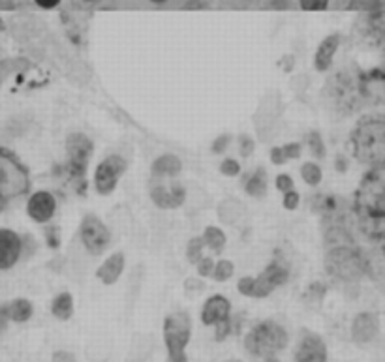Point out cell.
<instances>
[{
	"label": "cell",
	"mask_w": 385,
	"mask_h": 362,
	"mask_svg": "<svg viewBox=\"0 0 385 362\" xmlns=\"http://www.w3.org/2000/svg\"><path fill=\"white\" fill-rule=\"evenodd\" d=\"M231 362H239V361H231Z\"/></svg>",
	"instance_id": "47"
},
{
	"label": "cell",
	"mask_w": 385,
	"mask_h": 362,
	"mask_svg": "<svg viewBox=\"0 0 385 362\" xmlns=\"http://www.w3.org/2000/svg\"><path fill=\"white\" fill-rule=\"evenodd\" d=\"M242 212H244V207H242L241 203L235 201V199H226L220 205V209H218V218L224 223H235L242 216Z\"/></svg>",
	"instance_id": "23"
},
{
	"label": "cell",
	"mask_w": 385,
	"mask_h": 362,
	"mask_svg": "<svg viewBox=\"0 0 385 362\" xmlns=\"http://www.w3.org/2000/svg\"><path fill=\"white\" fill-rule=\"evenodd\" d=\"M355 212L370 223L385 220V164L363 177L355 191Z\"/></svg>",
	"instance_id": "2"
},
{
	"label": "cell",
	"mask_w": 385,
	"mask_h": 362,
	"mask_svg": "<svg viewBox=\"0 0 385 362\" xmlns=\"http://www.w3.org/2000/svg\"><path fill=\"white\" fill-rule=\"evenodd\" d=\"M244 345L250 355L271 359L288 345V332L276 321H263L249 332Z\"/></svg>",
	"instance_id": "4"
},
{
	"label": "cell",
	"mask_w": 385,
	"mask_h": 362,
	"mask_svg": "<svg viewBox=\"0 0 385 362\" xmlns=\"http://www.w3.org/2000/svg\"><path fill=\"white\" fill-rule=\"evenodd\" d=\"M231 331V325H230V320L224 321V323H218L217 325V340L218 342H222L228 334H230Z\"/></svg>",
	"instance_id": "40"
},
{
	"label": "cell",
	"mask_w": 385,
	"mask_h": 362,
	"mask_svg": "<svg viewBox=\"0 0 385 362\" xmlns=\"http://www.w3.org/2000/svg\"><path fill=\"white\" fill-rule=\"evenodd\" d=\"M126 167H128V164L118 154H111L104 162H100V166L96 167V173H94V186H96L98 194L109 196L117 188L118 178L125 175Z\"/></svg>",
	"instance_id": "9"
},
{
	"label": "cell",
	"mask_w": 385,
	"mask_h": 362,
	"mask_svg": "<svg viewBox=\"0 0 385 362\" xmlns=\"http://www.w3.org/2000/svg\"><path fill=\"white\" fill-rule=\"evenodd\" d=\"M58 231H56V228H49L47 229V242H49V246H53V248H56L58 246Z\"/></svg>",
	"instance_id": "42"
},
{
	"label": "cell",
	"mask_w": 385,
	"mask_h": 362,
	"mask_svg": "<svg viewBox=\"0 0 385 362\" xmlns=\"http://www.w3.org/2000/svg\"><path fill=\"white\" fill-rule=\"evenodd\" d=\"M53 362H75V356L68 351H56L53 355Z\"/></svg>",
	"instance_id": "41"
},
{
	"label": "cell",
	"mask_w": 385,
	"mask_h": 362,
	"mask_svg": "<svg viewBox=\"0 0 385 362\" xmlns=\"http://www.w3.org/2000/svg\"><path fill=\"white\" fill-rule=\"evenodd\" d=\"M228 145H230V135H220L217 141L212 143V152H224L226 148H228Z\"/></svg>",
	"instance_id": "39"
},
{
	"label": "cell",
	"mask_w": 385,
	"mask_h": 362,
	"mask_svg": "<svg viewBox=\"0 0 385 362\" xmlns=\"http://www.w3.org/2000/svg\"><path fill=\"white\" fill-rule=\"evenodd\" d=\"M220 171L228 175V177H237L239 173H241V166H239V162L233 160V158H226L222 162V166H220Z\"/></svg>",
	"instance_id": "30"
},
{
	"label": "cell",
	"mask_w": 385,
	"mask_h": 362,
	"mask_svg": "<svg viewBox=\"0 0 385 362\" xmlns=\"http://www.w3.org/2000/svg\"><path fill=\"white\" fill-rule=\"evenodd\" d=\"M38 6L45 8V10H51V8H55L61 0H34Z\"/></svg>",
	"instance_id": "43"
},
{
	"label": "cell",
	"mask_w": 385,
	"mask_h": 362,
	"mask_svg": "<svg viewBox=\"0 0 385 362\" xmlns=\"http://www.w3.org/2000/svg\"><path fill=\"white\" fill-rule=\"evenodd\" d=\"M378 6L379 0H352V4H349L352 10H365V12L376 10Z\"/></svg>",
	"instance_id": "31"
},
{
	"label": "cell",
	"mask_w": 385,
	"mask_h": 362,
	"mask_svg": "<svg viewBox=\"0 0 385 362\" xmlns=\"http://www.w3.org/2000/svg\"><path fill=\"white\" fill-rule=\"evenodd\" d=\"M56 212V199L51 191H34L26 201V214L36 223H47Z\"/></svg>",
	"instance_id": "11"
},
{
	"label": "cell",
	"mask_w": 385,
	"mask_h": 362,
	"mask_svg": "<svg viewBox=\"0 0 385 362\" xmlns=\"http://www.w3.org/2000/svg\"><path fill=\"white\" fill-rule=\"evenodd\" d=\"M293 178L290 177V175H278V177H276V188H278L280 191H284V194H286V191H292L293 190Z\"/></svg>",
	"instance_id": "35"
},
{
	"label": "cell",
	"mask_w": 385,
	"mask_h": 362,
	"mask_svg": "<svg viewBox=\"0 0 385 362\" xmlns=\"http://www.w3.org/2000/svg\"><path fill=\"white\" fill-rule=\"evenodd\" d=\"M325 270L333 278L352 282L365 272V261L361 258V253L354 250L352 246H335L325 255Z\"/></svg>",
	"instance_id": "5"
},
{
	"label": "cell",
	"mask_w": 385,
	"mask_h": 362,
	"mask_svg": "<svg viewBox=\"0 0 385 362\" xmlns=\"http://www.w3.org/2000/svg\"><path fill=\"white\" fill-rule=\"evenodd\" d=\"M233 263L228 261V259H222V261H218L214 265V270H212V278L217 280V282H226V280H230L233 276Z\"/></svg>",
	"instance_id": "26"
},
{
	"label": "cell",
	"mask_w": 385,
	"mask_h": 362,
	"mask_svg": "<svg viewBox=\"0 0 385 362\" xmlns=\"http://www.w3.org/2000/svg\"><path fill=\"white\" fill-rule=\"evenodd\" d=\"M230 313H231L230 301L222 295H214L205 302L203 312H201V321H203V325L217 326L218 323H224V321L230 320Z\"/></svg>",
	"instance_id": "15"
},
{
	"label": "cell",
	"mask_w": 385,
	"mask_h": 362,
	"mask_svg": "<svg viewBox=\"0 0 385 362\" xmlns=\"http://www.w3.org/2000/svg\"><path fill=\"white\" fill-rule=\"evenodd\" d=\"M239 147H241L242 156H250L254 152V139H250L249 135H242L239 137Z\"/></svg>",
	"instance_id": "36"
},
{
	"label": "cell",
	"mask_w": 385,
	"mask_h": 362,
	"mask_svg": "<svg viewBox=\"0 0 385 362\" xmlns=\"http://www.w3.org/2000/svg\"><path fill=\"white\" fill-rule=\"evenodd\" d=\"M203 248H205V242H203V237H198V239H192L188 242V259L192 263H198L199 259L203 258Z\"/></svg>",
	"instance_id": "27"
},
{
	"label": "cell",
	"mask_w": 385,
	"mask_h": 362,
	"mask_svg": "<svg viewBox=\"0 0 385 362\" xmlns=\"http://www.w3.org/2000/svg\"><path fill=\"white\" fill-rule=\"evenodd\" d=\"M79 235L83 246H85L87 252L93 253V255H102V253L107 250L109 242H111V233H109V229L104 226V221L93 214L83 218L79 228Z\"/></svg>",
	"instance_id": "8"
},
{
	"label": "cell",
	"mask_w": 385,
	"mask_h": 362,
	"mask_svg": "<svg viewBox=\"0 0 385 362\" xmlns=\"http://www.w3.org/2000/svg\"><path fill=\"white\" fill-rule=\"evenodd\" d=\"M203 242L205 246H209L212 252L220 253L224 250L226 246V235L222 229L218 228H207L205 233H203Z\"/></svg>",
	"instance_id": "24"
},
{
	"label": "cell",
	"mask_w": 385,
	"mask_h": 362,
	"mask_svg": "<svg viewBox=\"0 0 385 362\" xmlns=\"http://www.w3.org/2000/svg\"><path fill=\"white\" fill-rule=\"evenodd\" d=\"M308 145H311V150L316 154L317 158H323V156H325V145H323L322 137H320L317 132L308 135Z\"/></svg>",
	"instance_id": "29"
},
{
	"label": "cell",
	"mask_w": 385,
	"mask_h": 362,
	"mask_svg": "<svg viewBox=\"0 0 385 362\" xmlns=\"http://www.w3.org/2000/svg\"><path fill=\"white\" fill-rule=\"evenodd\" d=\"M271 162H273L274 166H284L288 162L286 154H284V148L274 147L273 150H271Z\"/></svg>",
	"instance_id": "37"
},
{
	"label": "cell",
	"mask_w": 385,
	"mask_h": 362,
	"mask_svg": "<svg viewBox=\"0 0 385 362\" xmlns=\"http://www.w3.org/2000/svg\"><path fill=\"white\" fill-rule=\"evenodd\" d=\"M301 177H303V180H305L308 186H317L322 182L323 175L317 164H314V162H306V164H303V167H301Z\"/></svg>",
	"instance_id": "25"
},
{
	"label": "cell",
	"mask_w": 385,
	"mask_h": 362,
	"mask_svg": "<svg viewBox=\"0 0 385 362\" xmlns=\"http://www.w3.org/2000/svg\"><path fill=\"white\" fill-rule=\"evenodd\" d=\"M23 64V61H2L0 62V85L10 77V75Z\"/></svg>",
	"instance_id": "28"
},
{
	"label": "cell",
	"mask_w": 385,
	"mask_h": 362,
	"mask_svg": "<svg viewBox=\"0 0 385 362\" xmlns=\"http://www.w3.org/2000/svg\"><path fill=\"white\" fill-rule=\"evenodd\" d=\"M286 282L288 269L282 263H278V261H273L258 278H241L239 283H237V288H239L242 295L252 297V299H263V297H269L274 289L284 285Z\"/></svg>",
	"instance_id": "7"
},
{
	"label": "cell",
	"mask_w": 385,
	"mask_h": 362,
	"mask_svg": "<svg viewBox=\"0 0 385 362\" xmlns=\"http://www.w3.org/2000/svg\"><path fill=\"white\" fill-rule=\"evenodd\" d=\"M340 45V36L338 34H333V36H327L320 43V47L316 51V56H314V66H316L317 72H327L329 66L333 64V56H335L336 49Z\"/></svg>",
	"instance_id": "17"
},
{
	"label": "cell",
	"mask_w": 385,
	"mask_h": 362,
	"mask_svg": "<svg viewBox=\"0 0 385 362\" xmlns=\"http://www.w3.org/2000/svg\"><path fill=\"white\" fill-rule=\"evenodd\" d=\"M295 362H327V347L317 334L306 332L295 353Z\"/></svg>",
	"instance_id": "14"
},
{
	"label": "cell",
	"mask_w": 385,
	"mask_h": 362,
	"mask_svg": "<svg viewBox=\"0 0 385 362\" xmlns=\"http://www.w3.org/2000/svg\"><path fill=\"white\" fill-rule=\"evenodd\" d=\"M87 2H93V0H87Z\"/></svg>",
	"instance_id": "46"
},
{
	"label": "cell",
	"mask_w": 385,
	"mask_h": 362,
	"mask_svg": "<svg viewBox=\"0 0 385 362\" xmlns=\"http://www.w3.org/2000/svg\"><path fill=\"white\" fill-rule=\"evenodd\" d=\"M299 201H301V197H299V194L295 190L292 191H286L284 194V209L288 210H295L299 207Z\"/></svg>",
	"instance_id": "33"
},
{
	"label": "cell",
	"mask_w": 385,
	"mask_h": 362,
	"mask_svg": "<svg viewBox=\"0 0 385 362\" xmlns=\"http://www.w3.org/2000/svg\"><path fill=\"white\" fill-rule=\"evenodd\" d=\"M354 156L365 166L385 164V115H368L361 118L352 132Z\"/></svg>",
	"instance_id": "1"
},
{
	"label": "cell",
	"mask_w": 385,
	"mask_h": 362,
	"mask_svg": "<svg viewBox=\"0 0 385 362\" xmlns=\"http://www.w3.org/2000/svg\"><path fill=\"white\" fill-rule=\"evenodd\" d=\"M23 253V239L13 229L0 228V270L12 269Z\"/></svg>",
	"instance_id": "12"
},
{
	"label": "cell",
	"mask_w": 385,
	"mask_h": 362,
	"mask_svg": "<svg viewBox=\"0 0 385 362\" xmlns=\"http://www.w3.org/2000/svg\"><path fill=\"white\" fill-rule=\"evenodd\" d=\"M32 312H34V308H32V302L26 301V299H15L13 302H10V306L6 308L8 317L15 323H25L32 317Z\"/></svg>",
	"instance_id": "21"
},
{
	"label": "cell",
	"mask_w": 385,
	"mask_h": 362,
	"mask_svg": "<svg viewBox=\"0 0 385 362\" xmlns=\"http://www.w3.org/2000/svg\"><path fill=\"white\" fill-rule=\"evenodd\" d=\"M327 2L329 0H301V6L306 12H320V10L327 8Z\"/></svg>",
	"instance_id": "32"
},
{
	"label": "cell",
	"mask_w": 385,
	"mask_h": 362,
	"mask_svg": "<svg viewBox=\"0 0 385 362\" xmlns=\"http://www.w3.org/2000/svg\"><path fill=\"white\" fill-rule=\"evenodd\" d=\"M192 334V321L184 312L171 313L164 323V340L168 347L169 362H187V345Z\"/></svg>",
	"instance_id": "6"
},
{
	"label": "cell",
	"mask_w": 385,
	"mask_h": 362,
	"mask_svg": "<svg viewBox=\"0 0 385 362\" xmlns=\"http://www.w3.org/2000/svg\"><path fill=\"white\" fill-rule=\"evenodd\" d=\"M150 199L160 209H177L187 199V190L177 182H171L169 186L152 184L150 186Z\"/></svg>",
	"instance_id": "13"
},
{
	"label": "cell",
	"mask_w": 385,
	"mask_h": 362,
	"mask_svg": "<svg viewBox=\"0 0 385 362\" xmlns=\"http://www.w3.org/2000/svg\"><path fill=\"white\" fill-rule=\"evenodd\" d=\"M31 190V175L25 164L17 156L0 147V212L8 209V205L29 194Z\"/></svg>",
	"instance_id": "3"
},
{
	"label": "cell",
	"mask_w": 385,
	"mask_h": 362,
	"mask_svg": "<svg viewBox=\"0 0 385 362\" xmlns=\"http://www.w3.org/2000/svg\"><path fill=\"white\" fill-rule=\"evenodd\" d=\"M379 323L374 313H359L352 325V336L357 344H368L378 334Z\"/></svg>",
	"instance_id": "16"
},
{
	"label": "cell",
	"mask_w": 385,
	"mask_h": 362,
	"mask_svg": "<svg viewBox=\"0 0 385 362\" xmlns=\"http://www.w3.org/2000/svg\"><path fill=\"white\" fill-rule=\"evenodd\" d=\"M282 148H284V154H286L288 160L301 156V145H299V143H288V145H284Z\"/></svg>",
	"instance_id": "38"
},
{
	"label": "cell",
	"mask_w": 385,
	"mask_h": 362,
	"mask_svg": "<svg viewBox=\"0 0 385 362\" xmlns=\"http://www.w3.org/2000/svg\"><path fill=\"white\" fill-rule=\"evenodd\" d=\"M267 362H278V361H276V359H273V356H271V359H267Z\"/></svg>",
	"instance_id": "45"
},
{
	"label": "cell",
	"mask_w": 385,
	"mask_h": 362,
	"mask_svg": "<svg viewBox=\"0 0 385 362\" xmlns=\"http://www.w3.org/2000/svg\"><path fill=\"white\" fill-rule=\"evenodd\" d=\"M244 188H246V194L256 199L267 196V173H265V169H258L256 173H252Z\"/></svg>",
	"instance_id": "20"
},
{
	"label": "cell",
	"mask_w": 385,
	"mask_h": 362,
	"mask_svg": "<svg viewBox=\"0 0 385 362\" xmlns=\"http://www.w3.org/2000/svg\"><path fill=\"white\" fill-rule=\"evenodd\" d=\"M152 2H156V4H162V2H166V0H152Z\"/></svg>",
	"instance_id": "44"
},
{
	"label": "cell",
	"mask_w": 385,
	"mask_h": 362,
	"mask_svg": "<svg viewBox=\"0 0 385 362\" xmlns=\"http://www.w3.org/2000/svg\"><path fill=\"white\" fill-rule=\"evenodd\" d=\"M180 160L175 154H164L152 164V177L155 178H173L180 173Z\"/></svg>",
	"instance_id": "19"
},
{
	"label": "cell",
	"mask_w": 385,
	"mask_h": 362,
	"mask_svg": "<svg viewBox=\"0 0 385 362\" xmlns=\"http://www.w3.org/2000/svg\"><path fill=\"white\" fill-rule=\"evenodd\" d=\"M214 270V261L211 258H201L198 261V272L201 276H209Z\"/></svg>",
	"instance_id": "34"
},
{
	"label": "cell",
	"mask_w": 385,
	"mask_h": 362,
	"mask_svg": "<svg viewBox=\"0 0 385 362\" xmlns=\"http://www.w3.org/2000/svg\"><path fill=\"white\" fill-rule=\"evenodd\" d=\"M51 312L55 315L56 320L68 321L74 313V299L70 293H61V295L55 297V301L51 304Z\"/></svg>",
	"instance_id": "22"
},
{
	"label": "cell",
	"mask_w": 385,
	"mask_h": 362,
	"mask_svg": "<svg viewBox=\"0 0 385 362\" xmlns=\"http://www.w3.org/2000/svg\"><path fill=\"white\" fill-rule=\"evenodd\" d=\"M123 270H125V255L120 252H117L113 253L111 258H107L106 261H104V265H102L98 269V272H96V276H98L100 282H104L106 285H113V283L120 278Z\"/></svg>",
	"instance_id": "18"
},
{
	"label": "cell",
	"mask_w": 385,
	"mask_h": 362,
	"mask_svg": "<svg viewBox=\"0 0 385 362\" xmlns=\"http://www.w3.org/2000/svg\"><path fill=\"white\" fill-rule=\"evenodd\" d=\"M93 141L88 139L87 135L83 134H72L66 139V152H68L70 160V171L74 175V178H83L85 171H87L88 162L93 156Z\"/></svg>",
	"instance_id": "10"
}]
</instances>
